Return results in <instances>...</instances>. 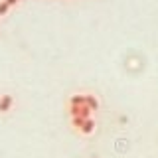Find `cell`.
Returning <instances> with one entry per match:
<instances>
[{
    "label": "cell",
    "instance_id": "6da1fadb",
    "mask_svg": "<svg viewBox=\"0 0 158 158\" xmlns=\"http://www.w3.org/2000/svg\"><path fill=\"white\" fill-rule=\"evenodd\" d=\"M14 109V95L12 93H2L0 95V115H6Z\"/></svg>",
    "mask_w": 158,
    "mask_h": 158
},
{
    "label": "cell",
    "instance_id": "ba28073f",
    "mask_svg": "<svg viewBox=\"0 0 158 158\" xmlns=\"http://www.w3.org/2000/svg\"><path fill=\"white\" fill-rule=\"evenodd\" d=\"M20 2H24V0H20Z\"/></svg>",
    "mask_w": 158,
    "mask_h": 158
},
{
    "label": "cell",
    "instance_id": "7a4b0ae2",
    "mask_svg": "<svg viewBox=\"0 0 158 158\" xmlns=\"http://www.w3.org/2000/svg\"><path fill=\"white\" fill-rule=\"evenodd\" d=\"M79 132H81V135H85V136H89V135H93V132H95V118H87L85 123H83V127L79 128Z\"/></svg>",
    "mask_w": 158,
    "mask_h": 158
},
{
    "label": "cell",
    "instance_id": "5b68a950",
    "mask_svg": "<svg viewBox=\"0 0 158 158\" xmlns=\"http://www.w3.org/2000/svg\"><path fill=\"white\" fill-rule=\"evenodd\" d=\"M85 121H87V118H83V117H71V125L75 127L77 131L83 127V123H85Z\"/></svg>",
    "mask_w": 158,
    "mask_h": 158
},
{
    "label": "cell",
    "instance_id": "277c9868",
    "mask_svg": "<svg viewBox=\"0 0 158 158\" xmlns=\"http://www.w3.org/2000/svg\"><path fill=\"white\" fill-rule=\"evenodd\" d=\"M85 105L91 109V111H97L99 109V99L95 95H91V93H85Z\"/></svg>",
    "mask_w": 158,
    "mask_h": 158
},
{
    "label": "cell",
    "instance_id": "52a82bcc",
    "mask_svg": "<svg viewBox=\"0 0 158 158\" xmlns=\"http://www.w3.org/2000/svg\"><path fill=\"white\" fill-rule=\"evenodd\" d=\"M4 2H6L10 8H14V6H18V4H20V0H4Z\"/></svg>",
    "mask_w": 158,
    "mask_h": 158
},
{
    "label": "cell",
    "instance_id": "3957f363",
    "mask_svg": "<svg viewBox=\"0 0 158 158\" xmlns=\"http://www.w3.org/2000/svg\"><path fill=\"white\" fill-rule=\"evenodd\" d=\"M85 105V93H75L69 97V107H83Z\"/></svg>",
    "mask_w": 158,
    "mask_h": 158
},
{
    "label": "cell",
    "instance_id": "8992f818",
    "mask_svg": "<svg viewBox=\"0 0 158 158\" xmlns=\"http://www.w3.org/2000/svg\"><path fill=\"white\" fill-rule=\"evenodd\" d=\"M8 12H10V6H8L6 2H4V0H0V18H2V16H6Z\"/></svg>",
    "mask_w": 158,
    "mask_h": 158
}]
</instances>
